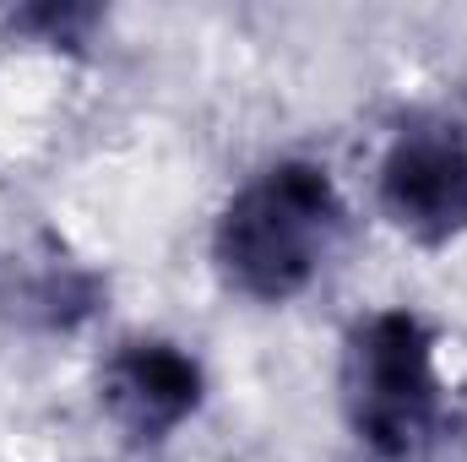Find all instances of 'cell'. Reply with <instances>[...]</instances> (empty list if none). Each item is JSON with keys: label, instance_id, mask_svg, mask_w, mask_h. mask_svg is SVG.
Listing matches in <instances>:
<instances>
[{"label": "cell", "instance_id": "obj_1", "mask_svg": "<svg viewBox=\"0 0 467 462\" xmlns=\"http://www.w3.org/2000/svg\"><path fill=\"white\" fill-rule=\"evenodd\" d=\"M343 218L348 207L321 163L277 158L229 196L213 234L218 272L255 305H288L321 278Z\"/></svg>", "mask_w": 467, "mask_h": 462}, {"label": "cell", "instance_id": "obj_2", "mask_svg": "<svg viewBox=\"0 0 467 462\" xmlns=\"http://www.w3.org/2000/svg\"><path fill=\"white\" fill-rule=\"evenodd\" d=\"M343 414L375 462H419L441 430L435 332L413 310H375L343 343Z\"/></svg>", "mask_w": 467, "mask_h": 462}, {"label": "cell", "instance_id": "obj_3", "mask_svg": "<svg viewBox=\"0 0 467 462\" xmlns=\"http://www.w3.org/2000/svg\"><path fill=\"white\" fill-rule=\"evenodd\" d=\"M380 213L419 245H451L467 234V131L424 120L397 131L375 180Z\"/></svg>", "mask_w": 467, "mask_h": 462}, {"label": "cell", "instance_id": "obj_4", "mask_svg": "<svg viewBox=\"0 0 467 462\" xmlns=\"http://www.w3.org/2000/svg\"><path fill=\"white\" fill-rule=\"evenodd\" d=\"M207 397L202 359L169 338H125L99 364V408L130 446L169 441Z\"/></svg>", "mask_w": 467, "mask_h": 462}, {"label": "cell", "instance_id": "obj_5", "mask_svg": "<svg viewBox=\"0 0 467 462\" xmlns=\"http://www.w3.org/2000/svg\"><path fill=\"white\" fill-rule=\"evenodd\" d=\"M99 310V278L55 245L0 250V316L33 332H71Z\"/></svg>", "mask_w": 467, "mask_h": 462}]
</instances>
